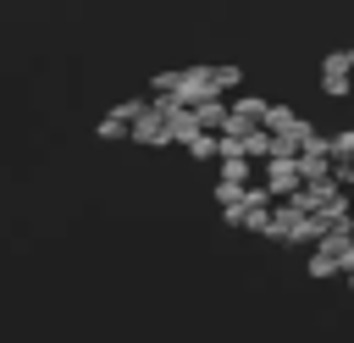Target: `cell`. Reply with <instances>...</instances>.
<instances>
[{"label":"cell","mask_w":354,"mask_h":343,"mask_svg":"<svg viewBox=\"0 0 354 343\" xmlns=\"http://www.w3.org/2000/svg\"><path fill=\"white\" fill-rule=\"evenodd\" d=\"M343 55H348V72H354V50H343Z\"/></svg>","instance_id":"cell-7"},{"label":"cell","mask_w":354,"mask_h":343,"mask_svg":"<svg viewBox=\"0 0 354 343\" xmlns=\"http://www.w3.org/2000/svg\"><path fill=\"white\" fill-rule=\"evenodd\" d=\"M348 288H354V277H348Z\"/></svg>","instance_id":"cell-8"},{"label":"cell","mask_w":354,"mask_h":343,"mask_svg":"<svg viewBox=\"0 0 354 343\" xmlns=\"http://www.w3.org/2000/svg\"><path fill=\"white\" fill-rule=\"evenodd\" d=\"M188 155L210 160V155H216V133H194V138H188Z\"/></svg>","instance_id":"cell-5"},{"label":"cell","mask_w":354,"mask_h":343,"mask_svg":"<svg viewBox=\"0 0 354 343\" xmlns=\"http://www.w3.org/2000/svg\"><path fill=\"white\" fill-rule=\"evenodd\" d=\"M332 271H337V260H332V254H321V249H315V254H310V277H332Z\"/></svg>","instance_id":"cell-6"},{"label":"cell","mask_w":354,"mask_h":343,"mask_svg":"<svg viewBox=\"0 0 354 343\" xmlns=\"http://www.w3.org/2000/svg\"><path fill=\"white\" fill-rule=\"evenodd\" d=\"M326 155H332V160H354V127L332 133V138H326Z\"/></svg>","instance_id":"cell-4"},{"label":"cell","mask_w":354,"mask_h":343,"mask_svg":"<svg viewBox=\"0 0 354 343\" xmlns=\"http://www.w3.org/2000/svg\"><path fill=\"white\" fill-rule=\"evenodd\" d=\"M266 111H271V105H266L260 94H238L227 116H238V122H249V127H266Z\"/></svg>","instance_id":"cell-3"},{"label":"cell","mask_w":354,"mask_h":343,"mask_svg":"<svg viewBox=\"0 0 354 343\" xmlns=\"http://www.w3.org/2000/svg\"><path fill=\"white\" fill-rule=\"evenodd\" d=\"M321 89H326L332 100H348V94H354V72H348V55H343V50H326V61H321Z\"/></svg>","instance_id":"cell-1"},{"label":"cell","mask_w":354,"mask_h":343,"mask_svg":"<svg viewBox=\"0 0 354 343\" xmlns=\"http://www.w3.org/2000/svg\"><path fill=\"white\" fill-rule=\"evenodd\" d=\"M304 183H299V166L293 160H266V194L271 199H293Z\"/></svg>","instance_id":"cell-2"}]
</instances>
